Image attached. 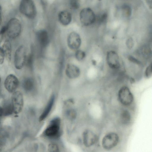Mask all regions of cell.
Instances as JSON below:
<instances>
[{
  "label": "cell",
  "instance_id": "obj_1",
  "mask_svg": "<svg viewBox=\"0 0 152 152\" xmlns=\"http://www.w3.org/2000/svg\"><path fill=\"white\" fill-rule=\"evenodd\" d=\"M6 34L11 39H15L20 35L21 29V23L17 18H13L8 22L6 26Z\"/></svg>",
  "mask_w": 152,
  "mask_h": 152
},
{
  "label": "cell",
  "instance_id": "obj_2",
  "mask_svg": "<svg viewBox=\"0 0 152 152\" xmlns=\"http://www.w3.org/2000/svg\"><path fill=\"white\" fill-rule=\"evenodd\" d=\"M61 120L57 117L54 118L50 121L48 125L45 130L44 134L49 138L58 137L60 135Z\"/></svg>",
  "mask_w": 152,
  "mask_h": 152
},
{
  "label": "cell",
  "instance_id": "obj_3",
  "mask_svg": "<svg viewBox=\"0 0 152 152\" xmlns=\"http://www.w3.org/2000/svg\"><path fill=\"white\" fill-rule=\"evenodd\" d=\"M20 12L30 19L34 18L37 15V10L32 0H21L19 6Z\"/></svg>",
  "mask_w": 152,
  "mask_h": 152
},
{
  "label": "cell",
  "instance_id": "obj_4",
  "mask_svg": "<svg viewBox=\"0 0 152 152\" xmlns=\"http://www.w3.org/2000/svg\"><path fill=\"white\" fill-rule=\"evenodd\" d=\"M26 51L23 45H20L15 51L14 56L15 67L18 70L22 69L26 64L27 58Z\"/></svg>",
  "mask_w": 152,
  "mask_h": 152
},
{
  "label": "cell",
  "instance_id": "obj_5",
  "mask_svg": "<svg viewBox=\"0 0 152 152\" xmlns=\"http://www.w3.org/2000/svg\"><path fill=\"white\" fill-rule=\"evenodd\" d=\"M118 98L120 102L124 106H129L134 100L133 95L129 88L124 86L120 88L118 93Z\"/></svg>",
  "mask_w": 152,
  "mask_h": 152
},
{
  "label": "cell",
  "instance_id": "obj_6",
  "mask_svg": "<svg viewBox=\"0 0 152 152\" xmlns=\"http://www.w3.org/2000/svg\"><path fill=\"white\" fill-rule=\"evenodd\" d=\"M80 18L81 23L85 26L92 24L96 19L94 12L89 8H86L81 10L80 14Z\"/></svg>",
  "mask_w": 152,
  "mask_h": 152
},
{
  "label": "cell",
  "instance_id": "obj_7",
  "mask_svg": "<svg viewBox=\"0 0 152 152\" xmlns=\"http://www.w3.org/2000/svg\"><path fill=\"white\" fill-rule=\"evenodd\" d=\"M119 140V137L117 134L113 132L109 133L103 138L102 146L105 149H111L117 145Z\"/></svg>",
  "mask_w": 152,
  "mask_h": 152
},
{
  "label": "cell",
  "instance_id": "obj_8",
  "mask_svg": "<svg viewBox=\"0 0 152 152\" xmlns=\"http://www.w3.org/2000/svg\"><path fill=\"white\" fill-rule=\"evenodd\" d=\"M12 101L13 113L16 114L19 113L22 111L24 101L22 93L19 91L13 92Z\"/></svg>",
  "mask_w": 152,
  "mask_h": 152
},
{
  "label": "cell",
  "instance_id": "obj_9",
  "mask_svg": "<svg viewBox=\"0 0 152 152\" xmlns=\"http://www.w3.org/2000/svg\"><path fill=\"white\" fill-rule=\"evenodd\" d=\"M106 58L107 63L111 69L116 70L120 68L121 64L119 56L115 51L111 50L108 51Z\"/></svg>",
  "mask_w": 152,
  "mask_h": 152
},
{
  "label": "cell",
  "instance_id": "obj_10",
  "mask_svg": "<svg viewBox=\"0 0 152 152\" xmlns=\"http://www.w3.org/2000/svg\"><path fill=\"white\" fill-rule=\"evenodd\" d=\"M67 44L71 50H78L81 44L80 35L75 32H72L68 35L67 38Z\"/></svg>",
  "mask_w": 152,
  "mask_h": 152
},
{
  "label": "cell",
  "instance_id": "obj_11",
  "mask_svg": "<svg viewBox=\"0 0 152 152\" xmlns=\"http://www.w3.org/2000/svg\"><path fill=\"white\" fill-rule=\"evenodd\" d=\"M19 84L18 78L12 74H10L7 77L4 83L6 89L10 93H13L16 91Z\"/></svg>",
  "mask_w": 152,
  "mask_h": 152
},
{
  "label": "cell",
  "instance_id": "obj_12",
  "mask_svg": "<svg viewBox=\"0 0 152 152\" xmlns=\"http://www.w3.org/2000/svg\"><path fill=\"white\" fill-rule=\"evenodd\" d=\"M83 138L84 145L87 147L93 145L98 140L96 134L93 131L88 129L85 130L83 132Z\"/></svg>",
  "mask_w": 152,
  "mask_h": 152
},
{
  "label": "cell",
  "instance_id": "obj_13",
  "mask_svg": "<svg viewBox=\"0 0 152 152\" xmlns=\"http://www.w3.org/2000/svg\"><path fill=\"white\" fill-rule=\"evenodd\" d=\"M80 73L79 68L76 65L71 64H68L65 70V74L67 77L71 79L78 77Z\"/></svg>",
  "mask_w": 152,
  "mask_h": 152
},
{
  "label": "cell",
  "instance_id": "obj_14",
  "mask_svg": "<svg viewBox=\"0 0 152 152\" xmlns=\"http://www.w3.org/2000/svg\"><path fill=\"white\" fill-rule=\"evenodd\" d=\"M36 36L40 45L43 47L47 46L49 42V35L47 31L44 29L40 30L37 31Z\"/></svg>",
  "mask_w": 152,
  "mask_h": 152
},
{
  "label": "cell",
  "instance_id": "obj_15",
  "mask_svg": "<svg viewBox=\"0 0 152 152\" xmlns=\"http://www.w3.org/2000/svg\"><path fill=\"white\" fill-rule=\"evenodd\" d=\"M55 101V96L53 94L49 99L46 106L39 118L40 121L44 120L48 115L53 107Z\"/></svg>",
  "mask_w": 152,
  "mask_h": 152
},
{
  "label": "cell",
  "instance_id": "obj_16",
  "mask_svg": "<svg viewBox=\"0 0 152 152\" xmlns=\"http://www.w3.org/2000/svg\"><path fill=\"white\" fill-rule=\"evenodd\" d=\"M59 20L62 25L67 26L69 25L72 20V15L71 13L66 10L61 12L58 15Z\"/></svg>",
  "mask_w": 152,
  "mask_h": 152
},
{
  "label": "cell",
  "instance_id": "obj_17",
  "mask_svg": "<svg viewBox=\"0 0 152 152\" xmlns=\"http://www.w3.org/2000/svg\"><path fill=\"white\" fill-rule=\"evenodd\" d=\"M2 48L4 53L5 58L8 62L11 61L12 54V46L10 42L6 40L2 45Z\"/></svg>",
  "mask_w": 152,
  "mask_h": 152
},
{
  "label": "cell",
  "instance_id": "obj_18",
  "mask_svg": "<svg viewBox=\"0 0 152 152\" xmlns=\"http://www.w3.org/2000/svg\"><path fill=\"white\" fill-rule=\"evenodd\" d=\"M22 86L26 91L29 92L32 90L34 87V82L33 79L31 77L25 78L23 80Z\"/></svg>",
  "mask_w": 152,
  "mask_h": 152
},
{
  "label": "cell",
  "instance_id": "obj_19",
  "mask_svg": "<svg viewBox=\"0 0 152 152\" xmlns=\"http://www.w3.org/2000/svg\"><path fill=\"white\" fill-rule=\"evenodd\" d=\"M131 115L129 112L126 110H123L120 115V120L124 124H128L130 121Z\"/></svg>",
  "mask_w": 152,
  "mask_h": 152
},
{
  "label": "cell",
  "instance_id": "obj_20",
  "mask_svg": "<svg viewBox=\"0 0 152 152\" xmlns=\"http://www.w3.org/2000/svg\"><path fill=\"white\" fill-rule=\"evenodd\" d=\"M2 108L3 116H8L13 113V108L11 104H7Z\"/></svg>",
  "mask_w": 152,
  "mask_h": 152
},
{
  "label": "cell",
  "instance_id": "obj_21",
  "mask_svg": "<svg viewBox=\"0 0 152 152\" xmlns=\"http://www.w3.org/2000/svg\"><path fill=\"white\" fill-rule=\"evenodd\" d=\"M66 117L70 120L75 119L77 115L76 111L72 108L68 109L66 112Z\"/></svg>",
  "mask_w": 152,
  "mask_h": 152
},
{
  "label": "cell",
  "instance_id": "obj_22",
  "mask_svg": "<svg viewBox=\"0 0 152 152\" xmlns=\"http://www.w3.org/2000/svg\"><path fill=\"white\" fill-rule=\"evenodd\" d=\"M122 12L124 15L126 17H129L132 13V9L128 5H123L122 7Z\"/></svg>",
  "mask_w": 152,
  "mask_h": 152
},
{
  "label": "cell",
  "instance_id": "obj_23",
  "mask_svg": "<svg viewBox=\"0 0 152 152\" xmlns=\"http://www.w3.org/2000/svg\"><path fill=\"white\" fill-rule=\"evenodd\" d=\"M76 58L78 61L83 60L85 57L86 54L85 52L81 50H76L75 54Z\"/></svg>",
  "mask_w": 152,
  "mask_h": 152
},
{
  "label": "cell",
  "instance_id": "obj_24",
  "mask_svg": "<svg viewBox=\"0 0 152 152\" xmlns=\"http://www.w3.org/2000/svg\"><path fill=\"white\" fill-rule=\"evenodd\" d=\"M33 55L32 54H30L27 56L26 64L30 68H32L33 62Z\"/></svg>",
  "mask_w": 152,
  "mask_h": 152
},
{
  "label": "cell",
  "instance_id": "obj_25",
  "mask_svg": "<svg viewBox=\"0 0 152 152\" xmlns=\"http://www.w3.org/2000/svg\"><path fill=\"white\" fill-rule=\"evenodd\" d=\"M48 150L50 152H57L58 151L59 148L56 144L51 143L49 145Z\"/></svg>",
  "mask_w": 152,
  "mask_h": 152
},
{
  "label": "cell",
  "instance_id": "obj_26",
  "mask_svg": "<svg viewBox=\"0 0 152 152\" xmlns=\"http://www.w3.org/2000/svg\"><path fill=\"white\" fill-rule=\"evenodd\" d=\"M152 64L151 63L146 68L145 73L146 77L150 78L152 75Z\"/></svg>",
  "mask_w": 152,
  "mask_h": 152
},
{
  "label": "cell",
  "instance_id": "obj_27",
  "mask_svg": "<svg viewBox=\"0 0 152 152\" xmlns=\"http://www.w3.org/2000/svg\"><path fill=\"white\" fill-rule=\"evenodd\" d=\"M128 58L129 61L133 63L140 65H142V64L140 61L132 56H129Z\"/></svg>",
  "mask_w": 152,
  "mask_h": 152
},
{
  "label": "cell",
  "instance_id": "obj_28",
  "mask_svg": "<svg viewBox=\"0 0 152 152\" xmlns=\"http://www.w3.org/2000/svg\"><path fill=\"white\" fill-rule=\"evenodd\" d=\"M70 5L71 7L74 9H77L79 7V3L76 0H71Z\"/></svg>",
  "mask_w": 152,
  "mask_h": 152
},
{
  "label": "cell",
  "instance_id": "obj_29",
  "mask_svg": "<svg viewBox=\"0 0 152 152\" xmlns=\"http://www.w3.org/2000/svg\"><path fill=\"white\" fill-rule=\"evenodd\" d=\"M5 58V56L4 51L2 48L0 47V65L3 64Z\"/></svg>",
  "mask_w": 152,
  "mask_h": 152
},
{
  "label": "cell",
  "instance_id": "obj_30",
  "mask_svg": "<svg viewBox=\"0 0 152 152\" xmlns=\"http://www.w3.org/2000/svg\"><path fill=\"white\" fill-rule=\"evenodd\" d=\"M126 44L128 48H131L133 46L134 42L132 38H129L126 40Z\"/></svg>",
  "mask_w": 152,
  "mask_h": 152
},
{
  "label": "cell",
  "instance_id": "obj_31",
  "mask_svg": "<svg viewBox=\"0 0 152 152\" xmlns=\"http://www.w3.org/2000/svg\"><path fill=\"white\" fill-rule=\"evenodd\" d=\"M107 14L104 13L102 14L99 18V20L100 22H103L106 20L107 18Z\"/></svg>",
  "mask_w": 152,
  "mask_h": 152
},
{
  "label": "cell",
  "instance_id": "obj_32",
  "mask_svg": "<svg viewBox=\"0 0 152 152\" xmlns=\"http://www.w3.org/2000/svg\"><path fill=\"white\" fill-rule=\"evenodd\" d=\"M2 116H3L2 108L0 106V122Z\"/></svg>",
  "mask_w": 152,
  "mask_h": 152
},
{
  "label": "cell",
  "instance_id": "obj_33",
  "mask_svg": "<svg viewBox=\"0 0 152 152\" xmlns=\"http://www.w3.org/2000/svg\"><path fill=\"white\" fill-rule=\"evenodd\" d=\"M1 11H2V9L0 5V25H1V21H2V19L1 17Z\"/></svg>",
  "mask_w": 152,
  "mask_h": 152
},
{
  "label": "cell",
  "instance_id": "obj_34",
  "mask_svg": "<svg viewBox=\"0 0 152 152\" xmlns=\"http://www.w3.org/2000/svg\"><path fill=\"white\" fill-rule=\"evenodd\" d=\"M1 76H0V84H1Z\"/></svg>",
  "mask_w": 152,
  "mask_h": 152
}]
</instances>
